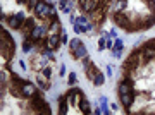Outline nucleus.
<instances>
[{
  "label": "nucleus",
  "mask_w": 155,
  "mask_h": 115,
  "mask_svg": "<svg viewBox=\"0 0 155 115\" xmlns=\"http://www.w3.org/2000/svg\"><path fill=\"white\" fill-rule=\"evenodd\" d=\"M35 14L38 17H48V16H54L55 17V9L50 5V4H47V2H43V0H40L38 5L33 9Z\"/></svg>",
  "instance_id": "nucleus-1"
},
{
  "label": "nucleus",
  "mask_w": 155,
  "mask_h": 115,
  "mask_svg": "<svg viewBox=\"0 0 155 115\" xmlns=\"http://www.w3.org/2000/svg\"><path fill=\"white\" fill-rule=\"evenodd\" d=\"M114 21L119 24L121 27H126V29H131V21L127 19L126 14H121V12H116L114 14Z\"/></svg>",
  "instance_id": "nucleus-2"
},
{
  "label": "nucleus",
  "mask_w": 155,
  "mask_h": 115,
  "mask_svg": "<svg viewBox=\"0 0 155 115\" xmlns=\"http://www.w3.org/2000/svg\"><path fill=\"white\" fill-rule=\"evenodd\" d=\"M33 107H36V108L40 110V112H43V113H50V110H48V105L43 101V98L40 96L38 93L33 96Z\"/></svg>",
  "instance_id": "nucleus-3"
},
{
  "label": "nucleus",
  "mask_w": 155,
  "mask_h": 115,
  "mask_svg": "<svg viewBox=\"0 0 155 115\" xmlns=\"http://www.w3.org/2000/svg\"><path fill=\"white\" fill-rule=\"evenodd\" d=\"M21 88H22V94L24 96H29V98H33L35 94H36V88H35V84H31V82H22L21 84Z\"/></svg>",
  "instance_id": "nucleus-4"
},
{
  "label": "nucleus",
  "mask_w": 155,
  "mask_h": 115,
  "mask_svg": "<svg viewBox=\"0 0 155 115\" xmlns=\"http://www.w3.org/2000/svg\"><path fill=\"white\" fill-rule=\"evenodd\" d=\"M22 21H24V14H16V16H11V19H9V24H11V27H14V29H19V27L22 26Z\"/></svg>",
  "instance_id": "nucleus-5"
},
{
  "label": "nucleus",
  "mask_w": 155,
  "mask_h": 115,
  "mask_svg": "<svg viewBox=\"0 0 155 115\" xmlns=\"http://www.w3.org/2000/svg\"><path fill=\"white\" fill-rule=\"evenodd\" d=\"M119 98H121V103L124 105L126 108H129V107L133 105V101H134V93L133 91H131V93H121Z\"/></svg>",
  "instance_id": "nucleus-6"
},
{
  "label": "nucleus",
  "mask_w": 155,
  "mask_h": 115,
  "mask_svg": "<svg viewBox=\"0 0 155 115\" xmlns=\"http://www.w3.org/2000/svg\"><path fill=\"white\" fill-rule=\"evenodd\" d=\"M71 52H72V55H74L76 59H86V55H88V53H86V48H84L83 43H79L76 48L71 50Z\"/></svg>",
  "instance_id": "nucleus-7"
},
{
  "label": "nucleus",
  "mask_w": 155,
  "mask_h": 115,
  "mask_svg": "<svg viewBox=\"0 0 155 115\" xmlns=\"http://www.w3.org/2000/svg\"><path fill=\"white\" fill-rule=\"evenodd\" d=\"M45 34V27L43 26H35L31 31V40H40Z\"/></svg>",
  "instance_id": "nucleus-8"
},
{
  "label": "nucleus",
  "mask_w": 155,
  "mask_h": 115,
  "mask_svg": "<svg viewBox=\"0 0 155 115\" xmlns=\"http://www.w3.org/2000/svg\"><path fill=\"white\" fill-rule=\"evenodd\" d=\"M133 84H131V81L129 79H126V81L121 82V86H119V93H131L133 91V88H131Z\"/></svg>",
  "instance_id": "nucleus-9"
},
{
  "label": "nucleus",
  "mask_w": 155,
  "mask_h": 115,
  "mask_svg": "<svg viewBox=\"0 0 155 115\" xmlns=\"http://www.w3.org/2000/svg\"><path fill=\"white\" fill-rule=\"evenodd\" d=\"M59 43H61V40H59V36H57V34H50L48 40H47L48 48H57V46H59Z\"/></svg>",
  "instance_id": "nucleus-10"
},
{
  "label": "nucleus",
  "mask_w": 155,
  "mask_h": 115,
  "mask_svg": "<svg viewBox=\"0 0 155 115\" xmlns=\"http://www.w3.org/2000/svg\"><path fill=\"white\" fill-rule=\"evenodd\" d=\"M22 26H24V34H31V31H33V27H35V21L33 19H26V22Z\"/></svg>",
  "instance_id": "nucleus-11"
},
{
  "label": "nucleus",
  "mask_w": 155,
  "mask_h": 115,
  "mask_svg": "<svg viewBox=\"0 0 155 115\" xmlns=\"http://www.w3.org/2000/svg\"><path fill=\"white\" fill-rule=\"evenodd\" d=\"M59 33H61V22L54 21L52 26H50V34H59Z\"/></svg>",
  "instance_id": "nucleus-12"
},
{
  "label": "nucleus",
  "mask_w": 155,
  "mask_h": 115,
  "mask_svg": "<svg viewBox=\"0 0 155 115\" xmlns=\"http://www.w3.org/2000/svg\"><path fill=\"white\" fill-rule=\"evenodd\" d=\"M126 7H127V0H117V4H116L117 12H121L122 9H126Z\"/></svg>",
  "instance_id": "nucleus-13"
},
{
  "label": "nucleus",
  "mask_w": 155,
  "mask_h": 115,
  "mask_svg": "<svg viewBox=\"0 0 155 115\" xmlns=\"http://www.w3.org/2000/svg\"><path fill=\"white\" fill-rule=\"evenodd\" d=\"M81 107H83L84 113H90V103H88V100L83 98V96H81Z\"/></svg>",
  "instance_id": "nucleus-14"
},
{
  "label": "nucleus",
  "mask_w": 155,
  "mask_h": 115,
  "mask_svg": "<svg viewBox=\"0 0 155 115\" xmlns=\"http://www.w3.org/2000/svg\"><path fill=\"white\" fill-rule=\"evenodd\" d=\"M93 84H95V86H102V84H104V76H102V74H98V76L93 79Z\"/></svg>",
  "instance_id": "nucleus-15"
},
{
  "label": "nucleus",
  "mask_w": 155,
  "mask_h": 115,
  "mask_svg": "<svg viewBox=\"0 0 155 115\" xmlns=\"http://www.w3.org/2000/svg\"><path fill=\"white\" fill-rule=\"evenodd\" d=\"M66 100L67 98H61V113H66Z\"/></svg>",
  "instance_id": "nucleus-16"
},
{
  "label": "nucleus",
  "mask_w": 155,
  "mask_h": 115,
  "mask_svg": "<svg viewBox=\"0 0 155 115\" xmlns=\"http://www.w3.org/2000/svg\"><path fill=\"white\" fill-rule=\"evenodd\" d=\"M38 2L40 0H28V7L29 9H35V7L38 5Z\"/></svg>",
  "instance_id": "nucleus-17"
},
{
  "label": "nucleus",
  "mask_w": 155,
  "mask_h": 115,
  "mask_svg": "<svg viewBox=\"0 0 155 115\" xmlns=\"http://www.w3.org/2000/svg\"><path fill=\"white\" fill-rule=\"evenodd\" d=\"M22 50H24V52H29V50H31V41H24V43H22Z\"/></svg>",
  "instance_id": "nucleus-18"
},
{
  "label": "nucleus",
  "mask_w": 155,
  "mask_h": 115,
  "mask_svg": "<svg viewBox=\"0 0 155 115\" xmlns=\"http://www.w3.org/2000/svg\"><path fill=\"white\" fill-rule=\"evenodd\" d=\"M81 43V41H79V40H71V43H69V46H71V50H74L78 46V45Z\"/></svg>",
  "instance_id": "nucleus-19"
},
{
  "label": "nucleus",
  "mask_w": 155,
  "mask_h": 115,
  "mask_svg": "<svg viewBox=\"0 0 155 115\" xmlns=\"http://www.w3.org/2000/svg\"><path fill=\"white\" fill-rule=\"evenodd\" d=\"M69 82H71V84L76 82V74H69Z\"/></svg>",
  "instance_id": "nucleus-20"
},
{
  "label": "nucleus",
  "mask_w": 155,
  "mask_h": 115,
  "mask_svg": "<svg viewBox=\"0 0 155 115\" xmlns=\"http://www.w3.org/2000/svg\"><path fill=\"white\" fill-rule=\"evenodd\" d=\"M122 48V40H117L116 41V50H121Z\"/></svg>",
  "instance_id": "nucleus-21"
},
{
  "label": "nucleus",
  "mask_w": 155,
  "mask_h": 115,
  "mask_svg": "<svg viewBox=\"0 0 155 115\" xmlns=\"http://www.w3.org/2000/svg\"><path fill=\"white\" fill-rule=\"evenodd\" d=\"M43 74H45L47 77H50V67H45V69H43Z\"/></svg>",
  "instance_id": "nucleus-22"
},
{
  "label": "nucleus",
  "mask_w": 155,
  "mask_h": 115,
  "mask_svg": "<svg viewBox=\"0 0 155 115\" xmlns=\"http://www.w3.org/2000/svg\"><path fill=\"white\" fill-rule=\"evenodd\" d=\"M67 40H69V38H67V34H62V40H61L62 43H67Z\"/></svg>",
  "instance_id": "nucleus-23"
},
{
  "label": "nucleus",
  "mask_w": 155,
  "mask_h": 115,
  "mask_svg": "<svg viewBox=\"0 0 155 115\" xmlns=\"http://www.w3.org/2000/svg\"><path fill=\"white\" fill-rule=\"evenodd\" d=\"M104 46H105V38L100 40V48H104Z\"/></svg>",
  "instance_id": "nucleus-24"
},
{
  "label": "nucleus",
  "mask_w": 155,
  "mask_h": 115,
  "mask_svg": "<svg viewBox=\"0 0 155 115\" xmlns=\"http://www.w3.org/2000/svg\"><path fill=\"white\" fill-rule=\"evenodd\" d=\"M19 2H22V0H19Z\"/></svg>",
  "instance_id": "nucleus-25"
}]
</instances>
